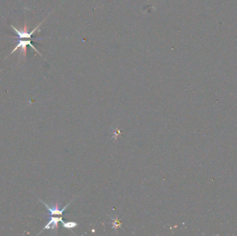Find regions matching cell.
<instances>
[{"mask_svg":"<svg viewBox=\"0 0 237 236\" xmlns=\"http://www.w3.org/2000/svg\"><path fill=\"white\" fill-rule=\"evenodd\" d=\"M44 22V20H43L41 23H40L38 25L36 26V27L33 29V31H31L30 33H29L28 31H27V27H26V24H24V30L23 31H19L17 30V29L15 27V26H13V25H11L12 26V28H13V30L15 33H17V37L18 39H29V40H33L32 39V35L34 34V33L36 31L38 30V28H39L40 26L41 25L42 23H43Z\"/></svg>","mask_w":237,"mask_h":236,"instance_id":"1","label":"cell"},{"mask_svg":"<svg viewBox=\"0 0 237 236\" xmlns=\"http://www.w3.org/2000/svg\"><path fill=\"white\" fill-rule=\"evenodd\" d=\"M31 41H32V40H29V39L27 40H24V39L19 40V42H18L16 46H15L14 49H13V50L12 51V52L11 53V54H13V53H14L15 51H16L17 49L20 48V49H22V54H23L24 57L26 58V53H27V46L29 45L31 47V48H33V49H34V50L36 51V52H37L38 53H39V54L42 56L41 53H40L39 51H38L37 49L35 48L34 46L33 45V44L31 43Z\"/></svg>","mask_w":237,"mask_h":236,"instance_id":"2","label":"cell"},{"mask_svg":"<svg viewBox=\"0 0 237 236\" xmlns=\"http://www.w3.org/2000/svg\"><path fill=\"white\" fill-rule=\"evenodd\" d=\"M42 203H43V204H44V205L47 206V209H48L49 212H50V215H62V213H63V211H65V209L67 207V206H68L69 204H67V206H65V208H62V209H61V210H60L59 208L58 207V204H56L55 207L51 208V207H49V206L48 205H47V204H45L44 202H42Z\"/></svg>","mask_w":237,"mask_h":236,"instance_id":"3","label":"cell"},{"mask_svg":"<svg viewBox=\"0 0 237 236\" xmlns=\"http://www.w3.org/2000/svg\"><path fill=\"white\" fill-rule=\"evenodd\" d=\"M60 221L62 222V218H58V217H51V220L49 222V223L47 224L46 226L44 227V229H53L56 227L58 226V222ZM43 229V230H44Z\"/></svg>","mask_w":237,"mask_h":236,"instance_id":"4","label":"cell"},{"mask_svg":"<svg viewBox=\"0 0 237 236\" xmlns=\"http://www.w3.org/2000/svg\"><path fill=\"white\" fill-rule=\"evenodd\" d=\"M62 222L63 226L66 227V228H73V227H75V226H76V225H77L75 222H67V223H65V222L63 221Z\"/></svg>","mask_w":237,"mask_h":236,"instance_id":"5","label":"cell"}]
</instances>
